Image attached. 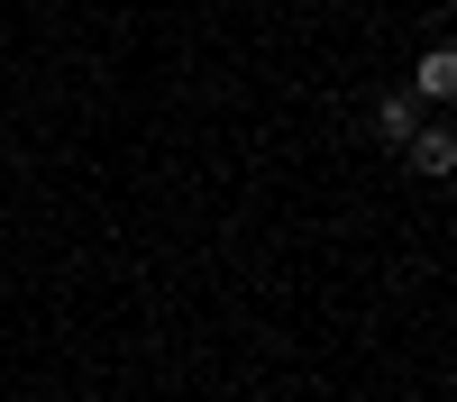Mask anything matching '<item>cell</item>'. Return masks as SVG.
I'll list each match as a JSON object with an SVG mask.
<instances>
[{
	"label": "cell",
	"mask_w": 457,
	"mask_h": 402,
	"mask_svg": "<svg viewBox=\"0 0 457 402\" xmlns=\"http://www.w3.org/2000/svg\"><path fill=\"white\" fill-rule=\"evenodd\" d=\"M375 137H385V146H411V137H421V101H411V92H385V101H375Z\"/></svg>",
	"instance_id": "cell-1"
},
{
	"label": "cell",
	"mask_w": 457,
	"mask_h": 402,
	"mask_svg": "<svg viewBox=\"0 0 457 402\" xmlns=\"http://www.w3.org/2000/svg\"><path fill=\"white\" fill-rule=\"evenodd\" d=\"M448 92H457V55H448V46H430V55H421V73H411V101H448Z\"/></svg>",
	"instance_id": "cell-2"
},
{
	"label": "cell",
	"mask_w": 457,
	"mask_h": 402,
	"mask_svg": "<svg viewBox=\"0 0 457 402\" xmlns=\"http://www.w3.org/2000/svg\"><path fill=\"white\" fill-rule=\"evenodd\" d=\"M411 165H421V174H457V137L448 128H421V137H411Z\"/></svg>",
	"instance_id": "cell-3"
}]
</instances>
